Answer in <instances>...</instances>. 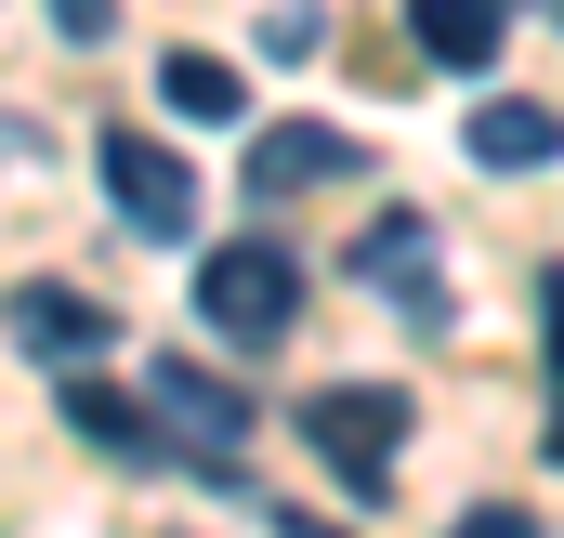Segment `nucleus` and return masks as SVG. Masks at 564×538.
<instances>
[{"label": "nucleus", "mask_w": 564, "mask_h": 538, "mask_svg": "<svg viewBox=\"0 0 564 538\" xmlns=\"http://www.w3.org/2000/svg\"><path fill=\"white\" fill-rule=\"evenodd\" d=\"M13 342H26L40 368H66V381H79V368L119 342V315H106L93 289H53V276H40V289H13Z\"/></svg>", "instance_id": "39448f33"}, {"label": "nucleus", "mask_w": 564, "mask_h": 538, "mask_svg": "<svg viewBox=\"0 0 564 538\" xmlns=\"http://www.w3.org/2000/svg\"><path fill=\"white\" fill-rule=\"evenodd\" d=\"M446 538H539V513H525V499H486V513H459Z\"/></svg>", "instance_id": "ddd939ff"}, {"label": "nucleus", "mask_w": 564, "mask_h": 538, "mask_svg": "<svg viewBox=\"0 0 564 538\" xmlns=\"http://www.w3.org/2000/svg\"><path fill=\"white\" fill-rule=\"evenodd\" d=\"M53 26H66V40H106V26H119V0H53Z\"/></svg>", "instance_id": "4468645a"}, {"label": "nucleus", "mask_w": 564, "mask_h": 538, "mask_svg": "<svg viewBox=\"0 0 564 538\" xmlns=\"http://www.w3.org/2000/svg\"><path fill=\"white\" fill-rule=\"evenodd\" d=\"M66 433H93V446H119V460H144V446H158V420H144L132 395H106V381H93V368H79V381H66Z\"/></svg>", "instance_id": "9b49d317"}, {"label": "nucleus", "mask_w": 564, "mask_h": 538, "mask_svg": "<svg viewBox=\"0 0 564 538\" xmlns=\"http://www.w3.org/2000/svg\"><path fill=\"white\" fill-rule=\"evenodd\" d=\"M408 40H421L446 79H486L499 66V0H408Z\"/></svg>", "instance_id": "1a4fd4ad"}, {"label": "nucleus", "mask_w": 564, "mask_h": 538, "mask_svg": "<svg viewBox=\"0 0 564 538\" xmlns=\"http://www.w3.org/2000/svg\"><path fill=\"white\" fill-rule=\"evenodd\" d=\"M315 40H328V13H315V0H276V13H263V53H276V66H302Z\"/></svg>", "instance_id": "f8f14e48"}, {"label": "nucleus", "mask_w": 564, "mask_h": 538, "mask_svg": "<svg viewBox=\"0 0 564 538\" xmlns=\"http://www.w3.org/2000/svg\"><path fill=\"white\" fill-rule=\"evenodd\" d=\"M473 158H486V171H552V106H539V93L473 106Z\"/></svg>", "instance_id": "9d476101"}, {"label": "nucleus", "mask_w": 564, "mask_h": 538, "mask_svg": "<svg viewBox=\"0 0 564 538\" xmlns=\"http://www.w3.org/2000/svg\"><path fill=\"white\" fill-rule=\"evenodd\" d=\"M93 158H106V197H119V224H132V237H158V250H184V237H197V171H184L158 132H106Z\"/></svg>", "instance_id": "7ed1b4c3"}, {"label": "nucleus", "mask_w": 564, "mask_h": 538, "mask_svg": "<svg viewBox=\"0 0 564 538\" xmlns=\"http://www.w3.org/2000/svg\"><path fill=\"white\" fill-rule=\"evenodd\" d=\"M144 395H158V433H184V446L237 460V433H250V395H237V381H210L197 355H158V368H144Z\"/></svg>", "instance_id": "20e7f679"}, {"label": "nucleus", "mask_w": 564, "mask_h": 538, "mask_svg": "<svg viewBox=\"0 0 564 538\" xmlns=\"http://www.w3.org/2000/svg\"><path fill=\"white\" fill-rule=\"evenodd\" d=\"M302 446H315L355 499H381V473H394V446H408V395H394V381H328V395H302Z\"/></svg>", "instance_id": "f03ea898"}, {"label": "nucleus", "mask_w": 564, "mask_h": 538, "mask_svg": "<svg viewBox=\"0 0 564 538\" xmlns=\"http://www.w3.org/2000/svg\"><path fill=\"white\" fill-rule=\"evenodd\" d=\"M158 106H171V119H197V132H237V119H250V79H237L224 53H197V40H184V53H158Z\"/></svg>", "instance_id": "0eeeda50"}, {"label": "nucleus", "mask_w": 564, "mask_h": 538, "mask_svg": "<svg viewBox=\"0 0 564 538\" xmlns=\"http://www.w3.org/2000/svg\"><path fill=\"white\" fill-rule=\"evenodd\" d=\"M197 315L263 355V342L302 329V263H289L276 237H224V250H197Z\"/></svg>", "instance_id": "f257e3e1"}, {"label": "nucleus", "mask_w": 564, "mask_h": 538, "mask_svg": "<svg viewBox=\"0 0 564 538\" xmlns=\"http://www.w3.org/2000/svg\"><path fill=\"white\" fill-rule=\"evenodd\" d=\"M355 276L394 289V302H421V315H446V302H433V224L421 211H381V224L355 237Z\"/></svg>", "instance_id": "6e6552de"}, {"label": "nucleus", "mask_w": 564, "mask_h": 538, "mask_svg": "<svg viewBox=\"0 0 564 538\" xmlns=\"http://www.w3.org/2000/svg\"><path fill=\"white\" fill-rule=\"evenodd\" d=\"M341 171H368V144L328 132V119H276V132H250V197H302V184H341Z\"/></svg>", "instance_id": "423d86ee"}]
</instances>
